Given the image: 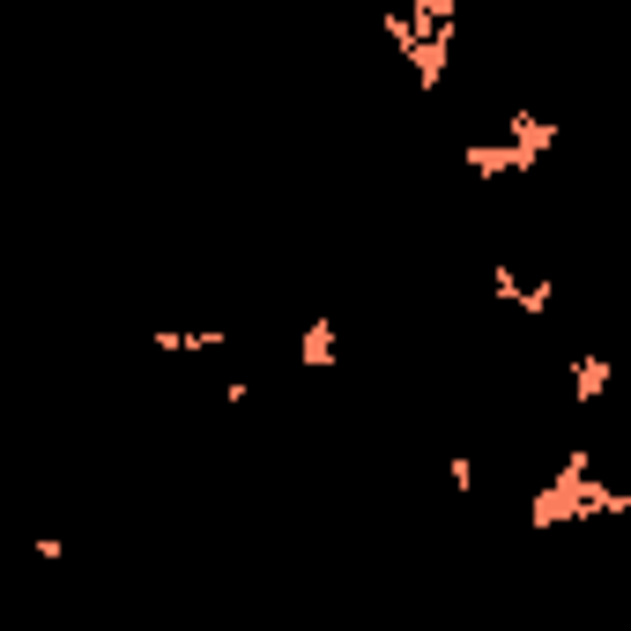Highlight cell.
<instances>
[{
    "mask_svg": "<svg viewBox=\"0 0 631 631\" xmlns=\"http://www.w3.org/2000/svg\"><path fill=\"white\" fill-rule=\"evenodd\" d=\"M609 386H617V357H602V349H594V357H572V401H580V409H594Z\"/></svg>",
    "mask_w": 631,
    "mask_h": 631,
    "instance_id": "1",
    "label": "cell"
},
{
    "mask_svg": "<svg viewBox=\"0 0 631 631\" xmlns=\"http://www.w3.org/2000/svg\"><path fill=\"white\" fill-rule=\"evenodd\" d=\"M297 364H335V320H312L297 335Z\"/></svg>",
    "mask_w": 631,
    "mask_h": 631,
    "instance_id": "2",
    "label": "cell"
}]
</instances>
